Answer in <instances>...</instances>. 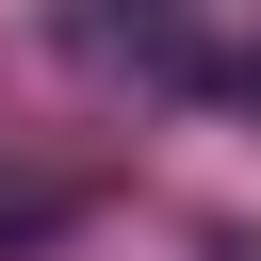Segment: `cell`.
<instances>
[{
    "label": "cell",
    "instance_id": "obj_1",
    "mask_svg": "<svg viewBox=\"0 0 261 261\" xmlns=\"http://www.w3.org/2000/svg\"><path fill=\"white\" fill-rule=\"evenodd\" d=\"M82 49H114L130 82L163 98H212V114H261V0H98Z\"/></svg>",
    "mask_w": 261,
    "mask_h": 261
}]
</instances>
